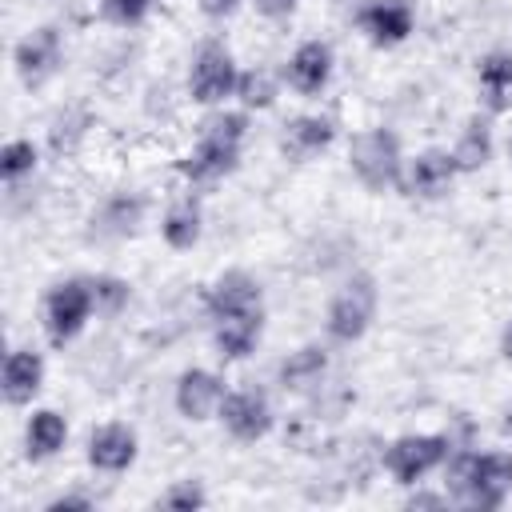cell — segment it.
<instances>
[{
  "label": "cell",
  "mask_w": 512,
  "mask_h": 512,
  "mask_svg": "<svg viewBox=\"0 0 512 512\" xmlns=\"http://www.w3.org/2000/svg\"><path fill=\"white\" fill-rule=\"evenodd\" d=\"M248 120L252 112L244 108H208V116L200 120L196 144L176 160V172L188 188H208L220 184L224 176H232L244 160V140H248Z\"/></svg>",
  "instance_id": "cell-1"
},
{
  "label": "cell",
  "mask_w": 512,
  "mask_h": 512,
  "mask_svg": "<svg viewBox=\"0 0 512 512\" xmlns=\"http://www.w3.org/2000/svg\"><path fill=\"white\" fill-rule=\"evenodd\" d=\"M444 492L460 508L476 512H496L512 496V452L504 448H472V444H452L444 460Z\"/></svg>",
  "instance_id": "cell-2"
},
{
  "label": "cell",
  "mask_w": 512,
  "mask_h": 512,
  "mask_svg": "<svg viewBox=\"0 0 512 512\" xmlns=\"http://www.w3.org/2000/svg\"><path fill=\"white\" fill-rule=\"evenodd\" d=\"M404 144L388 124H368L348 140V172L360 180L364 192L384 196V192H400L404 180Z\"/></svg>",
  "instance_id": "cell-3"
},
{
  "label": "cell",
  "mask_w": 512,
  "mask_h": 512,
  "mask_svg": "<svg viewBox=\"0 0 512 512\" xmlns=\"http://www.w3.org/2000/svg\"><path fill=\"white\" fill-rule=\"evenodd\" d=\"M380 316V284L372 272H348L324 304L328 344H360Z\"/></svg>",
  "instance_id": "cell-4"
},
{
  "label": "cell",
  "mask_w": 512,
  "mask_h": 512,
  "mask_svg": "<svg viewBox=\"0 0 512 512\" xmlns=\"http://www.w3.org/2000/svg\"><path fill=\"white\" fill-rule=\"evenodd\" d=\"M96 320V296H92V276H64L56 280L44 300H40V328L52 348L76 344L88 324Z\"/></svg>",
  "instance_id": "cell-5"
},
{
  "label": "cell",
  "mask_w": 512,
  "mask_h": 512,
  "mask_svg": "<svg viewBox=\"0 0 512 512\" xmlns=\"http://www.w3.org/2000/svg\"><path fill=\"white\" fill-rule=\"evenodd\" d=\"M236 80H240V64H236L232 48L216 36L200 40L188 60V80H184L188 100L200 108H224L236 96Z\"/></svg>",
  "instance_id": "cell-6"
},
{
  "label": "cell",
  "mask_w": 512,
  "mask_h": 512,
  "mask_svg": "<svg viewBox=\"0 0 512 512\" xmlns=\"http://www.w3.org/2000/svg\"><path fill=\"white\" fill-rule=\"evenodd\" d=\"M452 436L448 432H404V436H392L380 452V464L384 472L400 484V488H412V484H424L432 472L444 468L448 452H452Z\"/></svg>",
  "instance_id": "cell-7"
},
{
  "label": "cell",
  "mask_w": 512,
  "mask_h": 512,
  "mask_svg": "<svg viewBox=\"0 0 512 512\" xmlns=\"http://www.w3.org/2000/svg\"><path fill=\"white\" fill-rule=\"evenodd\" d=\"M64 68V32L60 24H36L12 44V72L24 88H44Z\"/></svg>",
  "instance_id": "cell-8"
},
{
  "label": "cell",
  "mask_w": 512,
  "mask_h": 512,
  "mask_svg": "<svg viewBox=\"0 0 512 512\" xmlns=\"http://www.w3.org/2000/svg\"><path fill=\"white\" fill-rule=\"evenodd\" d=\"M220 428L236 440V444H260L272 428H276V408L268 400L264 388H252V384H236L228 388L220 412H216Z\"/></svg>",
  "instance_id": "cell-9"
},
{
  "label": "cell",
  "mask_w": 512,
  "mask_h": 512,
  "mask_svg": "<svg viewBox=\"0 0 512 512\" xmlns=\"http://www.w3.org/2000/svg\"><path fill=\"white\" fill-rule=\"evenodd\" d=\"M280 76H284V84H288L296 96L316 100V96L328 92V84H332V76H336V48H332L328 40H320V36H308V40H300V44L288 52Z\"/></svg>",
  "instance_id": "cell-10"
},
{
  "label": "cell",
  "mask_w": 512,
  "mask_h": 512,
  "mask_svg": "<svg viewBox=\"0 0 512 512\" xmlns=\"http://www.w3.org/2000/svg\"><path fill=\"white\" fill-rule=\"evenodd\" d=\"M228 388H232V384H228L216 368L192 364V368H184V372L176 376V384H172V408H176L180 420H188V424H208V420H216V412H220Z\"/></svg>",
  "instance_id": "cell-11"
},
{
  "label": "cell",
  "mask_w": 512,
  "mask_h": 512,
  "mask_svg": "<svg viewBox=\"0 0 512 512\" xmlns=\"http://www.w3.org/2000/svg\"><path fill=\"white\" fill-rule=\"evenodd\" d=\"M84 460L100 476H124L140 460V432L128 420H104L88 432Z\"/></svg>",
  "instance_id": "cell-12"
},
{
  "label": "cell",
  "mask_w": 512,
  "mask_h": 512,
  "mask_svg": "<svg viewBox=\"0 0 512 512\" xmlns=\"http://www.w3.org/2000/svg\"><path fill=\"white\" fill-rule=\"evenodd\" d=\"M456 180H460V168L452 160V148L432 144V148H420L416 156H408L400 192L412 200H444V196H452Z\"/></svg>",
  "instance_id": "cell-13"
},
{
  "label": "cell",
  "mask_w": 512,
  "mask_h": 512,
  "mask_svg": "<svg viewBox=\"0 0 512 512\" xmlns=\"http://www.w3.org/2000/svg\"><path fill=\"white\" fill-rule=\"evenodd\" d=\"M260 308H264V284L248 268H224L204 288V316H208V324L212 320H228V316H244V312H260Z\"/></svg>",
  "instance_id": "cell-14"
},
{
  "label": "cell",
  "mask_w": 512,
  "mask_h": 512,
  "mask_svg": "<svg viewBox=\"0 0 512 512\" xmlns=\"http://www.w3.org/2000/svg\"><path fill=\"white\" fill-rule=\"evenodd\" d=\"M144 216H148V196L128 192V188L108 192V196L92 208V216H88V240H100V244L132 240V236L140 232Z\"/></svg>",
  "instance_id": "cell-15"
},
{
  "label": "cell",
  "mask_w": 512,
  "mask_h": 512,
  "mask_svg": "<svg viewBox=\"0 0 512 512\" xmlns=\"http://www.w3.org/2000/svg\"><path fill=\"white\" fill-rule=\"evenodd\" d=\"M352 24L372 48H400L416 32V8L412 0H364Z\"/></svg>",
  "instance_id": "cell-16"
},
{
  "label": "cell",
  "mask_w": 512,
  "mask_h": 512,
  "mask_svg": "<svg viewBox=\"0 0 512 512\" xmlns=\"http://www.w3.org/2000/svg\"><path fill=\"white\" fill-rule=\"evenodd\" d=\"M44 380H48L44 352H36L28 344L8 348L4 368H0V396L8 408H32V400L44 392Z\"/></svg>",
  "instance_id": "cell-17"
},
{
  "label": "cell",
  "mask_w": 512,
  "mask_h": 512,
  "mask_svg": "<svg viewBox=\"0 0 512 512\" xmlns=\"http://www.w3.org/2000/svg\"><path fill=\"white\" fill-rule=\"evenodd\" d=\"M336 116L328 112H300L292 120H284L280 128V156L292 164H308L316 156H324L336 144Z\"/></svg>",
  "instance_id": "cell-18"
},
{
  "label": "cell",
  "mask_w": 512,
  "mask_h": 512,
  "mask_svg": "<svg viewBox=\"0 0 512 512\" xmlns=\"http://www.w3.org/2000/svg\"><path fill=\"white\" fill-rule=\"evenodd\" d=\"M492 120H496L492 112H472V116L460 124V132H456V140H452V160H456L460 176H476V172H484V168L492 164L496 144H500Z\"/></svg>",
  "instance_id": "cell-19"
},
{
  "label": "cell",
  "mask_w": 512,
  "mask_h": 512,
  "mask_svg": "<svg viewBox=\"0 0 512 512\" xmlns=\"http://www.w3.org/2000/svg\"><path fill=\"white\" fill-rule=\"evenodd\" d=\"M328 368H332V352H328V344L312 340V344L292 348V352L276 364V384H280L284 392L304 396V392H316V388L328 380Z\"/></svg>",
  "instance_id": "cell-20"
},
{
  "label": "cell",
  "mask_w": 512,
  "mask_h": 512,
  "mask_svg": "<svg viewBox=\"0 0 512 512\" xmlns=\"http://www.w3.org/2000/svg\"><path fill=\"white\" fill-rule=\"evenodd\" d=\"M208 332H212V352L224 364H240L264 340V308L260 312H244V316H228V320H212Z\"/></svg>",
  "instance_id": "cell-21"
},
{
  "label": "cell",
  "mask_w": 512,
  "mask_h": 512,
  "mask_svg": "<svg viewBox=\"0 0 512 512\" xmlns=\"http://www.w3.org/2000/svg\"><path fill=\"white\" fill-rule=\"evenodd\" d=\"M160 240L172 252H192L204 240V204L196 196V188H188L184 196H176L164 216H160Z\"/></svg>",
  "instance_id": "cell-22"
},
{
  "label": "cell",
  "mask_w": 512,
  "mask_h": 512,
  "mask_svg": "<svg viewBox=\"0 0 512 512\" xmlns=\"http://www.w3.org/2000/svg\"><path fill=\"white\" fill-rule=\"evenodd\" d=\"M476 96L492 116L512 112V48H492L476 64Z\"/></svg>",
  "instance_id": "cell-23"
},
{
  "label": "cell",
  "mask_w": 512,
  "mask_h": 512,
  "mask_svg": "<svg viewBox=\"0 0 512 512\" xmlns=\"http://www.w3.org/2000/svg\"><path fill=\"white\" fill-rule=\"evenodd\" d=\"M68 416L60 408H32L24 420V456L32 464L56 460L68 448Z\"/></svg>",
  "instance_id": "cell-24"
},
{
  "label": "cell",
  "mask_w": 512,
  "mask_h": 512,
  "mask_svg": "<svg viewBox=\"0 0 512 512\" xmlns=\"http://www.w3.org/2000/svg\"><path fill=\"white\" fill-rule=\"evenodd\" d=\"M280 84L284 76H276L272 68H240V80H236V108L244 112H268L276 100H280Z\"/></svg>",
  "instance_id": "cell-25"
},
{
  "label": "cell",
  "mask_w": 512,
  "mask_h": 512,
  "mask_svg": "<svg viewBox=\"0 0 512 512\" xmlns=\"http://www.w3.org/2000/svg\"><path fill=\"white\" fill-rule=\"evenodd\" d=\"M40 168V144L28 140V136H12L4 148H0V180L8 192H16L24 180H32Z\"/></svg>",
  "instance_id": "cell-26"
},
{
  "label": "cell",
  "mask_w": 512,
  "mask_h": 512,
  "mask_svg": "<svg viewBox=\"0 0 512 512\" xmlns=\"http://www.w3.org/2000/svg\"><path fill=\"white\" fill-rule=\"evenodd\" d=\"M92 296H96V316L112 320L132 304V280L116 272H96L92 276Z\"/></svg>",
  "instance_id": "cell-27"
},
{
  "label": "cell",
  "mask_w": 512,
  "mask_h": 512,
  "mask_svg": "<svg viewBox=\"0 0 512 512\" xmlns=\"http://www.w3.org/2000/svg\"><path fill=\"white\" fill-rule=\"evenodd\" d=\"M156 508H168V512H196V508H208V492L200 480H172L160 496H156Z\"/></svg>",
  "instance_id": "cell-28"
},
{
  "label": "cell",
  "mask_w": 512,
  "mask_h": 512,
  "mask_svg": "<svg viewBox=\"0 0 512 512\" xmlns=\"http://www.w3.org/2000/svg\"><path fill=\"white\" fill-rule=\"evenodd\" d=\"M160 0H100V16L112 24V28H140L152 12H156Z\"/></svg>",
  "instance_id": "cell-29"
},
{
  "label": "cell",
  "mask_w": 512,
  "mask_h": 512,
  "mask_svg": "<svg viewBox=\"0 0 512 512\" xmlns=\"http://www.w3.org/2000/svg\"><path fill=\"white\" fill-rule=\"evenodd\" d=\"M248 4H252V12H256L260 20H272V24L292 20L296 8H300V0H248Z\"/></svg>",
  "instance_id": "cell-30"
},
{
  "label": "cell",
  "mask_w": 512,
  "mask_h": 512,
  "mask_svg": "<svg viewBox=\"0 0 512 512\" xmlns=\"http://www.w3.org/2000/svg\"><path fill=\"white\" fill-rule=\"evenodd\" d=\"M452 500H448V492L440 488V492H428V488H420V484H412V492H408V500H404V508H448Z\"/></svg>",
  "instance_id": "cell-31"
},
{
  "label": "cell",
  "mask_w": 512,
  "mask_h": 512,
  "mask_svg": "<svg viewBox=\"0 0 512 512\" xmlns=\"http://www.w3.org/2000/svg\"><path fill=\"white\" fill-rule=\"evenodd\" d=\"M96 500L92 496H84V492H60V496H52L48 504H44V512H84V508H92Z\"/></svg>",
  "instance_id": "cell-32"
},
{
  "label": "cell",
  "mask_w": 512,
  "mask_h": 512,
  "mask_svg": "<svg viewBox=\"0 0 512 512\" xmlns=\"http://www.w3.org/2000/svg\"><path fill=\"white\" fill-rule=\"evenodd\" d=\"M240 4L244 0H196V8H200L204 20H228V16H236Z\"/></svg>",
  "instance_id": "cell-33"
},
{
  "label": "cell",
  "mask_w": 512,
  "mask_h": 512,
  "mask_svg": "<svg viewBox=\"0 0 512 512\" xmlns=\"http://www.w3.org/2000/svg\"><path fill=\"white\" fill-rule=\"evenodd\" d=\"M500 356H504V364H512V316L500 324Z\"/></svg>",
  "instance_id": "cell-34"
},
{
  "label": "cell",
  "mask_w": 512,
  "mask_h": 512,
  "mask_svg": "<svg viewBox=\"0 0 512 512\" xmlns=\"http://www.w3.org/2000/svg\"><path fill=\"white\" fill-rule=\"evenodd\" d=\"M500 148H504V156H508V164H512V120H508V128H504V136H500Z\"/></svg>",
  "instance_id": "cell-35"
}]
</instances>
